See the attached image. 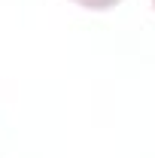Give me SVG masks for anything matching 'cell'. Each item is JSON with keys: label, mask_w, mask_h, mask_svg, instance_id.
<instances>
[{"label": "cell", "mask_w": 155, "mask_h": 158, "mask_svg": "<svg viewBox=\"0 0 155 158\" xmlns=\"http://www.w3.org/2000/svg\"><path fill=\"white\" fill-rule=\"evenodd\" d=\"M79 6H85V9H110V6H116L119 0H76Z\"/></svg>", "instance_id": "cell-1"}, {"label": "cell", "mask_w": 155, "mask_h": 158, "mask_svg": "<svg viewBox=\"0 0 155 158\" xmlns=\"http://www.w3.org/2000/svg\"><path fill=\"white\" fill-rule=\"evenodd\" d=\"M152 3H155V0H152Z\"/></svg>", "instance_id": "cell-2"}]
</instances>
